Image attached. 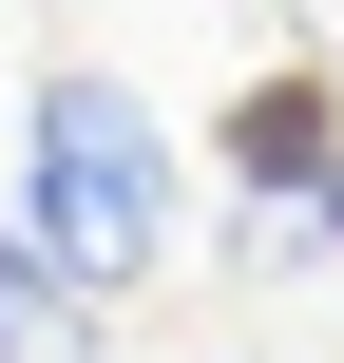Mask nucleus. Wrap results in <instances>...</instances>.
Instances as JSON below:
<instances>
[{"mask_svg": "<svg viewBox=\"0 0 344 363\" xmlns=\"http://www.w3.org/2000/svg\"><path fill=\"white\" fill-rule=\"evenodd\" d=\"M172 211H192V172H172V134H153V96L134 77H38L19 96V230L115 306L134 268H172Z\"/></svg>", "mask_w": 344, "mask_h": 363, "instance_id": "obj_1", "label": "nucleus"}, {"mask_svg": "<svg viewBox=\"0 0 344 363\" xmlns=\"http://www.w3.org/2000/svg\"><path fill=\"white\" fill-rule=\"evenodd\" d=\"M230 230H249V268H344V96L287 57V77H249L230 96Z\"/></svg>", "mask_w": 344, "mask_h": 363, "instance_id": "obj_2", "label": "nucleus"}, {"mask_svg": "<svg viewBox=\"0 0 344 363\" xmlns=\"http://www.w3.org/2000/svg\"><path fill=\"white\" fill-rule=\"evenodd\" d=\"M77 325H96V287H77L38 230H0V363H57Z\"/></svg>", "mask_w": 344, "mask_h": 363, "instance_id": "obj_3", "label": "nucleus"}, {"mask_svg": "<svg viewBox=\"0 0 344 363\" xmlns=\"http://www.w3.org/2000/svg\"><path fill=\"white\" fill-rule=\"evenodd\" d=\"M0 172H19V96H0Z\"/></svg>", "mask_w": 344, "mask_h": 363, "instance_id": "obj_4", "label": "nucleus"}]
</instances>
